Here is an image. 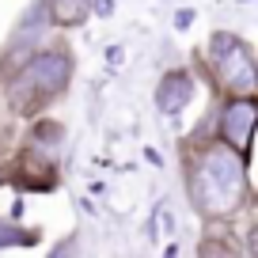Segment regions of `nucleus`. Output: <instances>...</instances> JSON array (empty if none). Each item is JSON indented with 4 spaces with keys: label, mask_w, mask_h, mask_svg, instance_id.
Here are the masks:
<instances>
[{
    "label": "nucleus",
    "mask_w": 258,
    "mask_h": 258,
    "mask_svg": "<svg viewBox=\"0 0 258 258\" xmlns=\"http://www.w3.org/2000/svg\"><path fill=\"white\" fill-rule=\"evenodd\" d=\"M186 186H190V202L198 205L202 217H232L247 202V156L224 141H213L190 163Z\"/></svg>",
    "instance_id": "1"
},
{
    "label": "nucleus",
    "mask_w": 258,
    "mask_h": 258,
    "mask_svg": "<svg viewBox=\"0 0 258 258\" xmlns=\"http://www.w3.org/2000/svg\"><path fill=\"white\" fill-rule=\"evenodd\" d=\"M69 76H73V57L64 53V46L34 53L31 61L4 84V95H8L12 114L31 118V114L46 110V106L69 88Z\"/></svg>",
    "instance_id": "2"
},
{
    "label": "nucleus",
    "mask_w": 258,
    "mask_h": 258,
    "mask_svg": "<svg viewBox=\"0 0 258 258\" xmlns=\"http://www.w3.org/2000/svg\"><path fill=\"white\" fill-rule=\"evenodd\" d=\"M209 73L217 80V88H224L228 95H254L258 91V57L250 53V46L235 34H213L209 42Z\"/></svg>",
    "instance_id": "3"
},
{
    "label": "nucleus",
    "mask_w": 258,
    "mask_h": 258,
    "mask_svg": "<svg viewBox=\"0 0 258 258\" xmlns=\"http://www.w3.org/2000/svg\"><path fill=\"white\" fill-rule=\"evenodd\" d=\"M254 129H258V99L254 95H232L228 106L220 110L217 118V133L224 145L239 148L243 156L250 152V141H254Z\"/></svg>",
    "instance_id": "4"
},
{
    "label": "nucleus",
    "mask_w": 258,
    "mask_h": 258,
    "mask_svg": "<svg viewBox=\"0 0 258 258\" xmlns=\"http://www.w3.org/2000/svg\"><path fill=\"white\" fill-rule=\"evenodd\" d=\"M194 99V76L182 73V69H175V73H167L160 80V91H156V103H160L163 114H178L186 110V103Z\"/></svg>",
    "instance_id": "5"
},
{
    "label": "nucleus",
    "mask_w": 258,
    "mask_h": 258,
    "mask_svg": "<svg viewBox=\"0 0 258 258\" xmlns=\"http://www.w3.org/2000/svg\"><path fill=\"white\" fill-rule=\"evenodd\" d=\"M49 19L57 27H76L88 19V0H49Z\"/></svg>",
    "instance_id": "6"
},
{
    "label": "nucleus",
    "mask_w": 258,
    "mask_h": 258,
    "mask_svg": "<svg viewBox=\"0 0 258 258\" xmlns=\"http://www.w3.org/2000/svg\"><path fill=\"white\" fill-rule=\"evenodd\" d=\"M12 137V106H8V95L0 88V145Z\"/></svg>",
    "instance_id": "7"
},
{
    "label": "nucleus",
    "mask_w": 258,
    "mask_h": 258,
    "mask_svg": "<svg viewBox=\"0 0 258 258\" xmlns=\"http://www.w3.org/2000/svg\"><path fill=\"white\" fill-rule=\"evenodd\" d=\"M16 239H23V232H16V228H8V224H0V247H4V243H16Z\"/></svg>",
    "instance_id": "8"
},
{
    "label": "nucleus",
    "mask_w": 258,
    "mask_h": 258,
    "mask_svg": "<svg viewBox=\"0 0 258 258\" xmlns=\"http://www.w3.org/2000/svg\"><path fill=\"white\" fill-rule=\"evenodd\" d=\"M0 182H4V175H0Z\"/></svg>",
    "instance_id": "9"
}]
</instances>
